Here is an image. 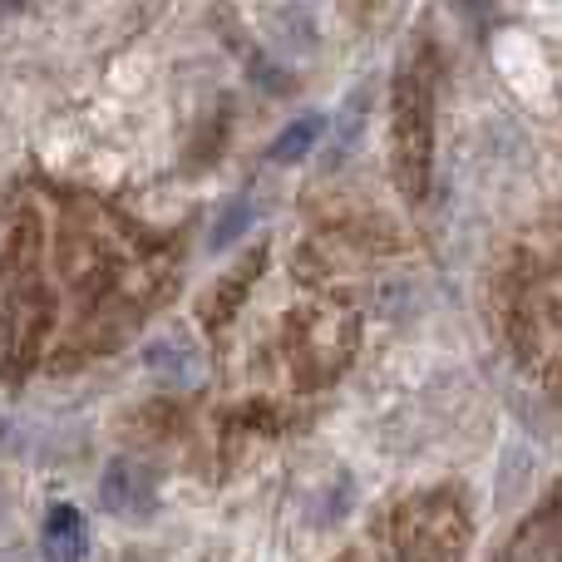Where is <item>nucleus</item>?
Returning <instances> with one entry per match:
<instances>
[{
  "label": "nucleus",
  "instance_id": "obj_8",
  "mask_svg": "<svg viewBox=\"0 0 562 562\" xmlns=\"http://www.w3.org/2000/svg\"><path fill=\"white\" fill-rule=\"evenodd\" d=\"M247 227H252V203H247V198H237V203H227L223 217L213 223V233H207V247H213V252H223V247H233L237 237L247 233Z\"/></svg>",
  "mask_w": 562,
  "mask_h": 562
},
{
  "label": "nucleus",
  "instance_id": "obj_9",
  "mask_svg": "<svg viewBox=\"0 0 562 562\" xmlns=\"http://www.w3.org/2000/svg\"><path fill=\"white\" fill-rule=\"evenodd\" d=\"M553 316H558V330H562V277H558V286H553Z\"/></svg>",
  "mask_w": 562,
  "mask_h": 562
},
{
  "label": "nucleus",
  "instance_id": "obj_3",
  "mask_svg": "<svg viewBox=\"0 0 562 562\" xmlns=\"http://www.w3.org/2000/svg\"><path fill=\"white\" fill-rule=\"evenodd\" d=\"M498 562H562V504H548Z\"/></svg>",
  "mask_w": 562,
  "mask_h": 562
},
{
  "label": "nucleus",
  "instance_id": "obj_7",
  "mask_svg": "<svg viewBox=\"0 0 562 562\" xmlns=\"http://www.w3.org/2000/svg\"><path fill=\"white\" fill-rule=\"evenodd\" d=\"M257 267H262V252H252V257H247V267H243V272H233V277L223 281V286H217L213 306H207V311H213V326H223V321L233 316V306L247 296V286H252V272H257Z\"/></svg>",
  "mask_w": 562,
  "mask_h": 562
},
{
  "label": "nucleus",
  "instance_id": "obj_4",
  "mask_svg": "<svg viewBox=\"0 0 562 562\" xmlns=\"http://www.w3.org/2000/svg\"><path fill=\"white\" fill-rule=\"evenodd\" d=\"M85 548H89V528H85V518H79V508L55 504L49 508V518H45V553H49V562H79L85 558Z\"/></svg>",
  "mask_w": 562,
  "mask_h": 562
},
{
  "label": "nucleus",
  "instance_id": "obj_6",
  "mask_svg": "<svg viewBox=\"0 0 562 562\" xmlns=\"http://www.w3.org/2000/svg\"><path fill=\"white\" fill-rule=\"evenodd\" d=\"M321 128H326V124H321L316 114L296 119V124H291V128H281V134H277L272 158H277V164H296V158H306V154H311V144H316V138H321Z\"/></svg>",
  "mask_w": 562,
  "mask_h": 562
},
{
  "label": "nucleus",
  "instance_id": "obj_5",
  "mask_svg": "<svg viewBox=\"0 0 562 562\" xmlns=\"http://www.w3.org/2000/svg\"><path fill=\"white\" fill-rule=\"evenodd\" d=\"M148 370H154L158 380H173V385H193L198 375H203V366H198V350L188 346L183 336H164L154 350H148Z\"/></svg>",
  "mask_w": 562,
  "mask_h": 562
},
{
  "label": "nucleus",
  "instance_id": "obj_1",
  "mask_svg": "<svg viewBox=\"0 0 562 562\" xmlns=\"http://www.w3.org/2000/svg\"><path fill=\"white\" fill-rule=\"evenodd\" d=\"M429 69L425 59L409 65L395 85V168H400V183H405L409 198L425 193V168H429Z\"/></svg>",
  "mask_w": 562,
  "mask_h": 562
},
{
  "label": "nucleus",
  "instance_id": "obj_2",
  "mask_svg": "<svg viewBox=\"0 0 562 562\" xmlns=\"http://www.w3.org/2000/svg\"><path fill=\"white\" fill-rule=\"evenodd\" d=\"M99 498H104L109 514H148V508H154V474L114 459L104 484H99Z\"/></svg>",
  "mask_w": 562,
  "mask_h": 562
}]
</instances>
